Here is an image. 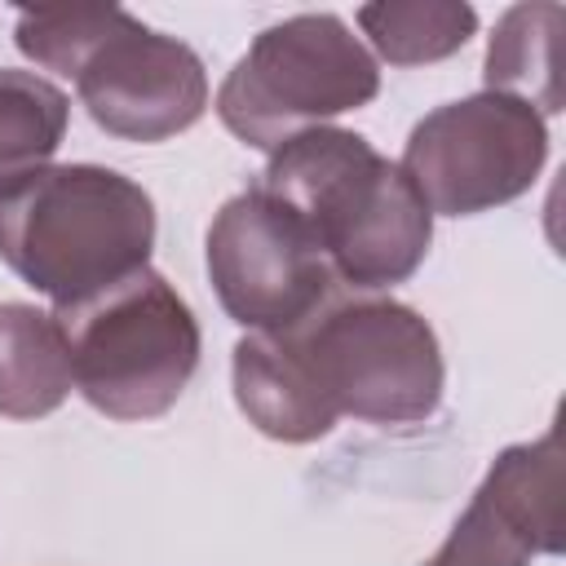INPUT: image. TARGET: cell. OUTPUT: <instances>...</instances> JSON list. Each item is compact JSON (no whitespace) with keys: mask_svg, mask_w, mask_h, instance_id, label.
<instances>
[{"mask_svg":"<svg viewBox=\"0 0 566 566\" xmlns=\"http://www.w3.org/2000/svg\"><path fill=\"white\" fill-rule=\"evenodd\" d=\"M256 186L305 226L336 287L385 292L429 256L433 212L363 133L305 128L270 150Z\"/></svg>","mask_w":566,"mask_h":566,"instance_id":"obj_1","label":"cell"},{"mask_svg":"<svg viewBox=\"0 0 566 566\" xmlns=\"http://www.w3.org/2000/svg\"><path fill=\"white\" fill-rule=\"evenodd\" d=\"M150 195L102 164H57L0 199V261L53 305L84 301L150 261Z\"/></svg>","mask_w":566,"mask_h":566,"instance_id":"obj_2","label":"cell"},{"mask_svg":"<svg viewBox=\"0 0 566 566\" xmlns=\"http://www.w3.org/2000/svg\"><path fill=\"white\" fill-rule=\"evenodd\" d=\"M71 385L111 420H155L177 407L199 367V318L177 287L142 265L128 279L53 310Z\"/></svg>","mask_w":566,"mask_h":566,"instance_id":"obj_3","label":"cell"},{"mask_svg":"<svg viewBox=\"0 0 566 566\" xmlns=\"http://www.w3.org/2000/svg\"><path fill=\"white\" fill-rule=\"evenodd\" d=\"M323 407L340 420L420 424L442 402V349L424 314L380 292H332L283 332Z\"/></svg>","mask_w":566,"mask_h":566,"instance_id":"obj_4","label":"cell"},{"mask_svg":"<svg viewBox=\"0 0 566 566\" xmlns=\"http://www.w3.org/2000/svg\"><path fill=\"white\" fill-rule=\"evenodd\" d=\"M380 93L371 49L336 13H296L265 27L217 88V119L256 150L367 106Z\"/></svg>","mask_w":566,"mask_h":566,"instance_id":"obj_5","label":"cell"},{"mask_svg":"<svg viewBox=\"0 0 566 566\" xmlns=\"http://www.w3.org/2000/svg\"><path fill=\"white\" fill-rule=\"evenodd\" d=\"M548 159V124L526 102L473 93L429 111L398 168L438 217H478L526 195Z\"/></svg>","mask_w":566,"mask_h":566,"instance_id":"obj_6","label":"cell"},{"mask_svg":"<svg viewBox=\"0 0 566 566\" xmlns=\"http://www.w3.org/2000/svg\"><path fill=\"white\" fill-rule=\"evenodd\" d=\"M203 248L221 310L248 332H287L336 292L305 226L261 186L221 203Z\"/></svg>","mask_w":566,"mask_h":566,"instance_id":"obj_7","label":"cell"},{"mask_svg":"<svg viewBox=\"0 0 566 566\" xmlns=\"http://www.w3.org/2000/svg\"><path fill=\"white\" fill-rule=\"evenodd\" d=\"M75 93L111 137L168 142L208 111V71L186 40L150 31L124 9L75 71Z\"/></svg>","mask_w":566,"mask_h":566,"instance_id":"obj_8","label":"cell"},{"mask_svg":"<svg viewBox=\"0 0 566 566\" xmlns=\"http://www.w3.org/2000/svg\"><path fill=\"white\" fill-rule=\"evenodd\" d=\"M562 553V442L504 447L424 566H531Z\"/></svg>","mask_w":566,"mask_h":566,"instance_id":"obj_9","label":"cell"},{"mask_svg":"<svg viewBox=\"0 0 566 566\" xmlns=\"http://www.w3.org/2000/svg\"><path fill=\"white\" fill-rule=\"evenodd\" d=\"M230 376H234V402L248 416V424H256V433L292 447L332 433L336 416L323 407L318 389L310 385L283 332H248L234 345Z\"/></svg>","mask_w":566,"mask_h":566,"instance_id":"obj_10","label":"cell"},{"mask_svg":"<svg viewBox=\"0 0 566 566\" xmlns=\"http://www.w3.org/2000/svg\"><path fill=\"white\" fill-rule=\"evenodd\" d=\"M71 394V358L53 314L0 301V416L40 420Z\"/></svg>","mask_w":566,"mask_h":566,"instance_id":"obj_11","label":"cell"},{"mask_svg":"<svg viewBox=\"0 0 566 566\" xmlns=\"http://www.w3.org/2000/svg\"><path fill=\"white\" fill-rule=\"evenodd\" d=\"M557 40H562V4H513L500 13L482 80L486 93L526 102L535 115L562 111V71H557Z\"/></svg>","mask_w":566,"mask_h":566,"instance_id":"obj_12","label":"cell"},{"mask_svg":"<svg viewBox=\"0 0 566 566\" xmlns=\"http://www.w3.org/2000/svg\"><path fill=\"white\" fill-rule=\"evenodd\" d=\"M71 102L35 71L0 66V199L49 168L66 137Z\"/></svg>","mask_w":566,"mask_h":566,"instance_id":"obj_13","label":"cell"},{"mask_svg":"<svg viewBox=\"0 0 566 566\" xmlns=\"http://www.w3.org/2000/svg\"><path fill=\"white\" fill-rule=\"evenodd\" d=\"M358 27L389 66H429L469 44L478 13L464 0H380L358 9Z\"/></svg>","mask_w":566,"mask_h":566,"instance_id":"obj_14","label":"cell"},{"mask_svg":"<svg viewBox=\"0 0 566 566\" xmlns=\"http://www.w3.org/2000/svg\"><path fill=\"white\" fill-rule=\"evenodd\" d=\"M124 9H22L13 44L44 71L75 80L88 53L111 35Z\"/></svg>","mask_w":566,"mask_h":566,"instance_id":"obj_15","label":"cell"}]
</instances>
